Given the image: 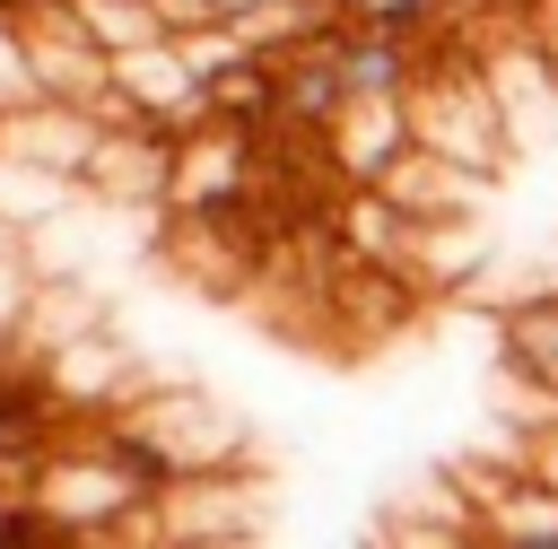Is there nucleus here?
Listing matches in <instances>:
<instances>
[{"mask_svg": "<svg viewBox=\"0 0 558 549\" xmlns=\"http://www.w3.org/2000/svg\"><path fill=\"white\" fill-rule=\"evenodd\" d=\"M26 497H35L70 540H140V532H157V488H148L122 453H105V436H96L87 418L61 427V436L35 453Z\"/></svg>", "mask_w": 558, "mask_h": 549, "instance_id": "1", "label": "nucleus"}, {"mask_svg": "<svg viewBox=\"0 0 558 549\" xmlns=\"http://www.w3.org/2000/svg\"><path fill=\"white\" fill-rule=\"evenodd\" d=\"M26 52H35V78H44V96H70V105H96L105 87H113V52L78 26V0L61 9V17H35L26 26Z\"/></svg>", "mask_w": 558, "mask_h": 549, "instance_id": "9", "label": "nucleus"}, {"mask_svg": "<svg viewBox=\"0 0 558 549\" xmlns=\"http://www.w3.org/2000/svg\"><path fill=\"white\" fill-rule=\"evenodd\" d=\"M35 314H44V279H35V261L17 253V261H0V357H17V349L35 340Z\"/></svg>", "mask_w": 558, "mask_h": 549, "instance_id": "16", "label": "nucleus"}, {"mask_svg": "<svg viewBox=\"0 0 558 549\" xmlns=\"http://www.w3.org/2000/svg\"><path fill=\"white\" fill-rule=\"evenodd\" d=\"M113 418H131V427L157 444L166 479H201V471H235V462H244V427H235L209 392H192V383H157V392H140V401L113 410Z\"/></svg>", "mask_w": 558, "mask_h": 549, "instance_id": "3", "label": "nucleus"}, {"mask_svg": "<svg viewBox=\"0 0 558 549\" xmlns=\"http://www.w3.org/2000/svg\"><path fill=\"white\" fill-rule=\"evenodd\" d=\"M523 471L558 488V418H549V427H523Z\"/></svg>", "mask_w": 558, "mask_h": 549, "instance_id": "18", "label": "nucleus"}, {"mask_svg": "<svg viewBox=\"0 0 558 549\" xmlns=\"http://www.w3.org/2000/svg\"><path fill=\"white\" fill-rule=\"evenodd\" d=\"M87 192L70 183V174H52V166H35V157H9L0 148V218L17 227V235H35V227H52V218H70Z\"/></svg>", "mask_w": 558, "mask_h": 549, "instance_id": "14", "label": "nucleus"}, {"mask_svg": "<svg viewBox=\"0 0 558 549\" xmlns=\"http://www.w3.org/2000/svg\"><path fill=\"white\" fill-rule=\"evenodd\" d=\"M35 96H44V78H35L26 26H17V17H0V113H17V105H35Z\"/></svg>", "mask_w": 558, "mask_h": 549, "instance_id": "17", "label": "nucleus"}, {"mask_svg": "<svg viewBox=\"0 0 558 549\" xmlns=\"http://www.w3.org/2000/svg\"><path fill=\"white\" fill-rule=\"evenodd\" d=\"M418 148L410 96H349V113L323 131V166L340 192H384V174Z\"/></svg>", "mask_w": 558, "mask_h": 549, "instance_id": "4", "label": "nucleus"}, {"mask_svg": "<svg viewBox=\"0 0 558 549\" xmlns=\"http://www.w3.org/2000/svg\"><path fill=\"white\" fill-rule=\"evenodd\" d=\"M105 139H113L105 113H96V105H70V96H35V105L0 113V148H9V157H35V166H52V174H70L78 192H87Z\"/></svg>", "mask_w": 558, "mask_h": 549, "instance_id": "7", "label": "nucleus"}, {"mask_svg": "<svg viewBox=\"0 0 558 549\" xmlns=\"http://www.w3.org/2000/svg\"><path fill=\"white\" fill-rule=\"evenodd\" d=\"M410 122H418V148L471 166V174H497L506 157V105H497V78L471 70V61H436L418 87H410Z\"/></svg>", "mask_w": 558, "mask_h": 549, "instance_id": "2", "label": "nucleus"}, {"mask_svg": "<svg viewBox=\"0 0 558 549\" xmlns=\"http://www.w3.org/2000/svg\"><path fill=\"white\" fill-rule=\"evenodd\" d=\"M497 357H506V383H532L558 401V296H523L497 314Z\"/></svg>", "mask_w": 558, "mask_h": 549, "instance_id": "13", "label": "nucleus"}, {"mask_svg": "<svg viewBox=\"0 0 558 549\" xmlns=\"http://www.w3.org/2000/svg\"><path fill=\"white\" fill-rule=\"evenodd\" d=\"M253 532H262V505L227 471H201V479H166L157 488V540L166 549H244Z\"/></svg>", "mask_w": 558, "mask_h": 549, "instance_id": "5", "label": "nucleus"}, {"mask_svg": "<svg viewBox=\"0 0 558 549\" xmlns=\"http://www.w3.org/2000/svg\"><path fill=\"white\" fill-rule=\"evenodd\" d=\"M349 35V26H340ZM340 35H323V44H305V52H288L279 61V122L288 131H305V139H323L340 113H349V61H340Z\"/></svg>", "mask_w": 558, "mask_h": 549, "instance_id": "10", "label": "nucleus"}, {"mask_svg": "<svg viewBox=\"0 0 558 549\" xmlns=\"http://www.w3.org/2000/svg\"><path fill=\"white\" fill-rule=\"evenodd\" d=\"M78 26H87L105 52H140V44H166V17H157V0H78Z\"/></svg>", "mask_w": 558, "mask_h": 549, "instance_id": "15", "label": "nucleus"}, {"mask_svg": "<svg viewBox=\"0 0 558 549\" xmlns=\"http://www.w3.org/2000/svg\"><path fill=\"white\" fill-rule=\"evenodd\" d=\"M113 96L131 105V122H157V131H201V122H218V105H209V87L192 78V61H183V44L166 35V44H140V52H113Z\"/></svg>", "mask_w": 558, "mask_h": 549, "instance_id": "6", "label": "nucleus"}, {"mask_svg": "<svg viewBox=\"0 0 558 549\" xmlns=\"http://www.w3.org/2000/svg\"><path fill=\"white\" fill-rule=\"evenodd\" d=\"M87 192L96 200H148V209H166V192H174V131H157V122H131V131H113L105 139V157H96V174H87Z\"/></svg>", "mask_w": 558, "mask_h": 549, "instance_id": "11", "label": "nucleus"}, {"mask_svg": "<svg viewBox=\"0 0 558 549\" xmlns=\"http://www.w3.org/2000/svg\"><path fill=\"white\" fill-rule=\"evenodd\" d=\"M209 9H218V17H244V9H262V0H209Z\"/></svg>", "mask_w": 558, "mask_h": 549, "instance_id": "20", "label": "nucleus"}, {"mask_svg": "<svg viewBox=\"0 0 558 549\" xmlns=\"http://www.w3.org/2000/svg\"><path fill=\"white\" fill-rule=\"evenodd\" d=\"M384 200H392L401 218H418V227H436V218H471L480 174L453 166V157H436V148H410V157L384 174Z\"/></svg>", "mask_w": 558, "mask_h": 549, "instance_id": "12", "label": "nucleus"}, {"mask_svg": "<svg viewBox=\"0 0 558 549\" xmlns=\"http://www.w3.org/2000/svg\"><path fill=\"white\" fill-rule=\"evenodd\" d=\"M471 523H480V540L488 549H558V488L549 479H532L523 462L514 471H497V479H480L471 471Z\"/></svg>", "mask_w": 558, "mask_h": 549, "instance_id": "8", "label": "nucleus"}, {"mask_svg": "<svg viewBox=\"0 0 558 549\" xmlns=\"http://www.w3.org/2000/svg\"><path fill=\"white\" fill-rule=\"evenodd\" d=\"M17 253H26V235H17L9 218H0V261H17Z\"/></svg>", "mask_w": 558, "mask_h": 549, "instance_id": "19", "label": "nucleus"}]
</instances>
